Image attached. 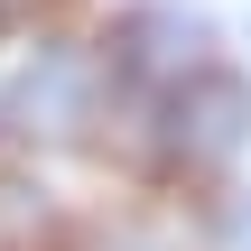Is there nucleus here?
Instances as JSON below:
<instances>
[{
    "label": "nucleus",
    "mask_w": 251,
    "mask_h": 251,
    "mask_svg": "<svg viewBox=\"0 0 251 251\" xmlns=\"http://www.w3.org/2000/svg\"><path fill=\"white\" fill-rule=\"evenodd\" d=\"M130 121H140V140L158 149V168H168V177L205 186V177H224V168L251 149V84L224 65V56H205V65H196V75H177L158 102H140Z\"/></svg>",
    "instance_id": "1"
}]
</instances>
